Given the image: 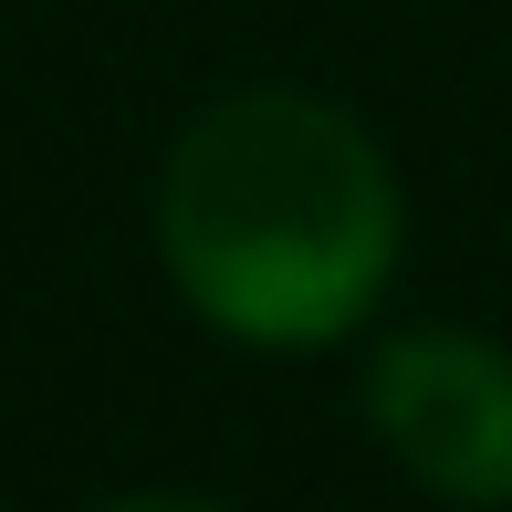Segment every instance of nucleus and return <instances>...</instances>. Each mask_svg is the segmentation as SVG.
<instances>
[{"mask_svg":"<svg viewBox=\"0 0 512 512\" xmlns=\"http://www.w3.org/2000/svg\"><path fill=\"white\" fill-rule=\"evenodd\" d=\"M168 283L241 345H335L398 272V178L324 95H220L157 178Z\"/></svg>","mask_w":512,"mask_h":512,"instance_id":"nucleus-1","label":"nucleus"},{"mask_svg":"<svg viewBox=\"0 0 512 512\" xmlns=\"http://www.w3.org/2000/svg\"><path fill=\"white\" fill-rule=\"evenodd\" d=\"M366 418H377L387 460L418 492L492 512L512 502V356L481 335H398L366 377Z\"/></svg>","mask_w":512,"mask_h":512,"instance_id":"nucleus-2","label":"nucleus"},{"mask_svg":"<svg viewBox=\"0 0 512 512\" xmlns=\"http://www.w3.org/2000/svg\"><path fill=\"white\" fill-rule=\"evenodd\" d=\"M105 512H220V502H157L147 492V502H105Z\"/></svg>","mask_w":512,"mask_h":512,"instance_id":"nucleus-3","label":"nucleus"},{"mask_svg":"<svg viewBox=\"0 0 512 512\" xmlns=\"http://www.w3.org/2000/svg\"><path fill=\"white\" fill-rule=\"evenodd\" d=\"M0 512H11V502H0Z\"/></svg>","mask_w":512,"mask_h":512,"instance_id":"nucleus-4","label":"nucleus"}]
</instances>
